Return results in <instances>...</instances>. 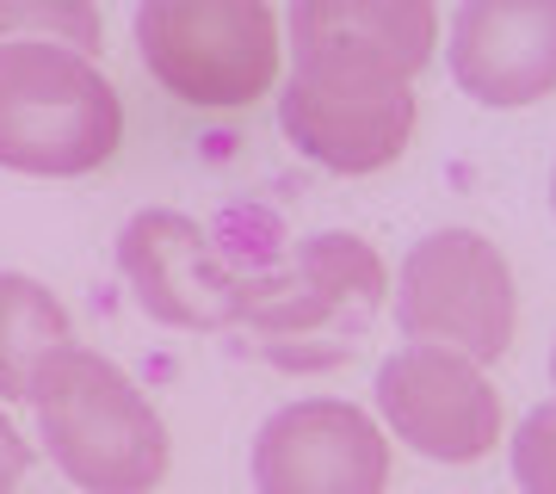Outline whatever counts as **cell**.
Segmentation results:
<instances>
[{"label":"cell","mask_w":556,"mask_h":494,"mask_svg":"<svg viewBox=\"0 0 556 494\" xmlns=\"http://www.w3.org/2000/svg\"><path fill=\"white\" fill-rule=\"evenodd\" d=\"M38 433L80 494H155L167 476V427L155 402L87 346H62L31 383Z\"/></svg>","instance_id":"6da1fadb"},{"label":"cell","mask_w":556,"mask_h":494,"mask_svg":"<svg viewBox=\"0 0 556 494\" xmlns=\"http://www.w3.org/2000/svg\"><path fill=\"white\" fill-rule=\"evenodd\" d=\"M390 273L358 236H309L285 273L241 278V321L285 371H328L358 353L383 309Z\"/></svg>","instance_id":"7a4b0ae2"},{"label":"cell","mask_w":556,"mask_h":494,"mask_svg":"<svg viewBox=\"0 0 556 494\" xmlns=\"http://www.w3.org/2000/svg\"><path fill=\"white\" fill-rule=\"evenodd\" d=\"M118 142L124 105L100 62L68 43H0V167L75 179L105 167Z\"/></svg>","instance_id":"3957f363"},{"label":"cell","mask_w":556,"mask_h":494,"mask_svg":"<svg viewBox=\"0 0 556 494\" xmlns=\"http://www.w3.org/2000/svg\"><path fill=\"white\" fill-rule=\"evenodd\" d=\"M137 56L186 105L241 112L278 75V20L260 0H142Z\"/></svg>","instance_id":"277c9868"},{"label":"cell","mask_w":556,"mask_h":494,"mask_svg":"<svg viewBox=\"0 0 556 494\" xmlns=\"http://www.w3.org/2000/svg\"><path fill=\"white\" fill-rule=\"evenodd\" d=\"M396 321L408 346H433V353H457L470 365H495L514 346V328H519L514 266L477 229H433L402 259Z\"/></svg>","instance_id":"5b68a950"},{"label":"cell","mask_w":556,"mask_h":494,"mask_svg":"<svg viewBox=\"0 0 556 494\" xmlns=\"http://www.w3.org/2000/svg\"><path fill=\"white\" fill-rule=\"evenodd\" d=\"M278 124L328 174H383L415 137V87L365 62L298 50V75L285 80Z\"/></svg>","instance_id":"8992f818"},{"label":"cell","mask_w":556,"mask_h":494,"mask_svg":"<svg viewBox=\"0 0 556 494\" xmlns=\"http://www.w3.org/2000/svg\"><path fill=\"white\" fill-rule=\"evenodd\" d=\"M378 408L408 452L433 464H477L501 445V395L482 365L433 346H402L378 365Z\"/></svg>","instance_id":"52a82bcc"},{"label":"cell","mask_w":556,"mask_h":494,"mask_svg":"<svg viewBox=\"0 0 556 494\" xmlns=\"http://www.w3.org/2000/svg\"><path fill=\"white\" fill-rule=\"evenodd\" d=\"M383 482L390 439L353 402H285L254 433V494H383Z\"/></svg>","instance_id":"ba28073f"},{"label":"cell","mask_w":556,"mask_h":494,"mask_svg":"<svg viewBox=\"0 0 556 494\" xmlns=\"http://www.w3.org/2000/svg\"><path fill=\"white\" fill-rule=\"evenodd\" d=\"M118 273L137 291L142 316L192 334H217L241 321V273L223 266L192 217L179 211H137L118 236Z\"/></svg>","instance_id":"9c48e42d"},{"label":"cell","mask_w":556,"mask_h":494,"mask_svg":"<svg viewBox=\"0 0 556 494\" xmlns=\"http://www.w3.org/2000/svg\"><path fill=\"white\" fill-rule=\"evenodd\" d=\"M445 62L477 105L514 112L544 99L556 87V0H464Z\"/></svg>","instance_id":"30bf717a"},{"label":"cell","mask_w":556,"mask_h":494,"mask_svg":"<svg viewBox=\"0 0 556 494\" xmlns=\"http://www.w3.org/2000/svg\"><path fill=\"white\" fill-rule=\"evenodd\" d=\"M439 13L427 0H298L291 7V43L316 56L365 62L396 80H415L433 56Z\"/></svg>","instance_id":"8fae6325"},{"label":"cell","mask_w":556,"mask_h":494,"mask_svg":"<svg viewBox=\"0 0 556 494\" xmlns=\"http://www.w3.org/2000/svg\"><path fill=\"white\" fill-rule=\"evenodd\" d=\"M62 346H75L68 309L50 284L0 273V402H31V383Z\"/></svg>","instance_id":"7c38bea8"},{"label":"cell","mask_w":556,"mask_h":494,"mask_svg":"<svg viewBox=\"0 0 556 494\" xmlns=\"http://www.w3.org/2000/svg\"><path fill=\"white\" fill-rule=\"evenodd\" d=\"M68 43V50H100V13L93 7H0V43Z\"/></svg>","instance_id":"4fadbf2b"},{"label":"cell","mask_w":556,"mask_h":494,"mask_svg":"<svg viewBox=\"0 0 556 494\" xmlns=\"http://www.w3.org/2000/svg\"><path fill=\"white\" fill-rule=\"evenodd\" d=\"M514 482L519 494H556V408H532L514 433Z\"/></svg>","instance_id":"5bb4252c"},{"label":"cell","mask_w":556,"mask_h":494,"mask_svg":"<svg viewBox=\"0 0 556 494\" xmlns=\"http://www.w3.org/2000/svg\"><path fill=\"white\" fill-rule=\"evenodd\" d=\"M25 470H31V445H25V433L13 427V420L0 415V494L20 489Z\"/></svg>","instance_id":"9a60e30c"},{"label":"cell","mask_w":556,"mask_h":494,"mask_svg":"<svg viewBox=\"0 0 556 494\" xmlns=\"http://www.w3.org/2000/svg\"><path fill=\"white\" fill-rule=\"evenodd\" d=\"M551 390H556V353H551ZM551 408H556V395H551Z\"/></svg>","instance_id":"2e32d148"},{"label":"cell","mask_w":556,"mask_h":494,"mask_svg":"<svg viewBox=\"0 0 556 494\" xmlns=\"http://www.w3.org/2000/svg\"><path fill=\"white\" fill-rule=\"evenodd\" d=\"M551 211H556V167H551Z\"/></svg>","instance_id":"e0dca14e"}]
</instances>
